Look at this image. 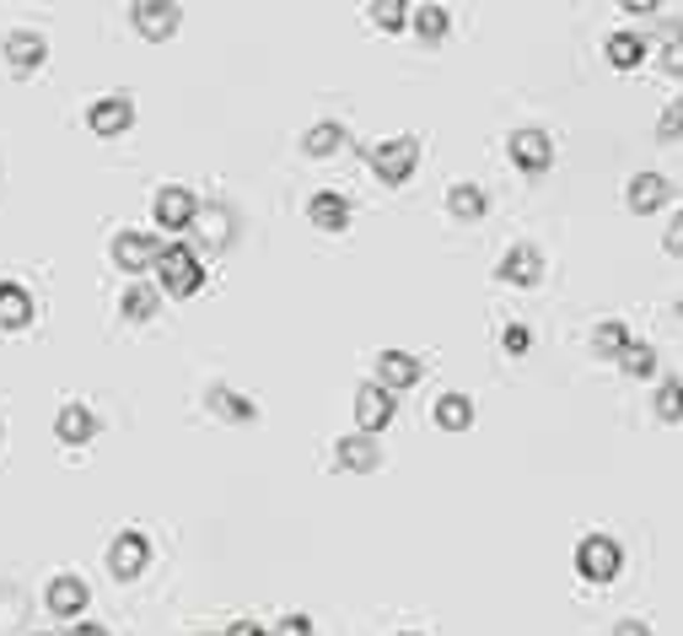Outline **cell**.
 <instances>
[{"instance_id": "obj_1", "label": "cell", "mask_w": 683, "mask_h": 636, "mask_svg": "<svg viewBox=\"0 0 683 636\" xmlns=\"http://www.w3.org/2000/svg\"><path fill=\"white\" fill-rule=\"evenodd\" d=\"M157 292L161 298H172V302H183V298H195L204 286V264H200V254L189 249V243H161V254H157Z\"/></svg>"}, {"instance_id": "obj_2", "label": "cell", "mask_w": 683, "mask_h": 636, "mask_svg": "<svg viewBox=\"0 0 683 636\" xmlns=\"http://www.w3.org/2000/svg\"><path fill=\"white\" fill-rule=\"evenodd\" d=\"M366 163H371V173H377L382 184H403V178L414 173V163H420V135H393V140L371 146Z\"/></svg>"}, {"instance_id": "obj_3", "label": "cell", "mask_w": 683, "mask_h": 636, "mask_svg": "<svg viewBox=\"0 0 683 636\" xmlns=\"http://www.w3.org/2000/svg\"><path fill=\"white\" fill-rule=\"evenodd\" d=\"M576 572H581L587 583H613V577L624 572V551H619V540H608V534H587V540L576 545Z\"/></svg>"}, {"instance_id": "obj_4", "label": "cell", "mask_w": 683, "mask_h": 636, "mask_svg": "<svg viewBox=\"0 0 683 636\" xmlns=\"http://www.w3.org/2000/svg\"><path fill=\"white\" fill-rule=\"evenodd\" d=\"M0 60H6L11 76H33V71H43V60H49V39H43L39 28H11L0 39Z\"/></svg>"}, {"instance_id": "obj_5", "label": "cell", "mask_w": 683, "mask_h": 636, "mask_svg": "<svg viewBox=\"0 0 683 636\" xmlns=\"http://www.w3.org/2000/svg\"><path fill=\"white\" fill-rule=\"evenodd\" d=\"M195 216H200V200H195L183 184H161L157 200H151V221H157V227H167V232H189Z\"/></svg>"}, {"instance_id": "obj_6", "label": "cell", "mask_w": 683, "mask_h": 636, "mask_svg": "<svg viewBox=\"0 0 683 636\" xmlns=\"http://www.w3.org/2000/svg\"><path fill=\"white\" fill-rule=\"evenodd\" d=\"M129 125H135V97H129V92H108V97H97V103L86 108V129L103 135V140L124 135Z\"/></svg>"}, {"instance_id": "obj_7", "label": "cell", "mask_w": 683, "mask_h": 636, "mask_svg": "<svg viewBox=\"0 0 683 636\" xmlns=\"http://www.w3.org/2000/svg\"><path fill=\"white\" fill-rule=\"evenodd\" d=\"M506 152H512V163H517L527 178H544V173L555 168V140H549L544 129H517V135L506 140Z\"/></svg>"}, {"instance_id": "obj_8", "label": "cell", "mask_w": 683, "mask_h": 636, "mask_svg": "<svg viewBox=\"0 0 683 636\" xmlns=\"http://www.w3.org/2000/svg\"><path fill=\"white\" fill-rule=\"evenodd\" d=\"M129 22H135V33H140V39L161 43V39H172V33H178L183 11H178L172 0H135V6H129Z\"/></svg>"}, {"instance_id": "obj_9", "label": "cell", "mask_w": 683, "mask_h": 636, "mask_svg": "<svg viewBox=\"0 0 683 636\" xmlns=\"http://www.w3.org/2000/svg\"><path fill=\"white\" fill-rule=\"evenodd\" d=\"M399 416V399L382 388V383L366 378L361 388H356V421H361L366 437H377V431H388V421Z\"/></svg>"}, {"instance_id": "obj_10", "label": "cell", "mask_w": 683, "mask_h": 636, "mask_svg": "<svg viewBox=\"0 0 683 636\" xmlns=\"http://www.w3.org/2000/svg\"><path fill=\"white\" fill-rule=\"evenodd\" d=\"M108 254H114V264H119L124 275L135 281L140 270H151L161 254V243L151 238V232H114V243H108Z\"/></svg>"}, {"instance_id": "obj_11", "label": "cell", "mask_w": 683, "mask_h": 636, "mask_svg": "<svg viewBox=\"0 0 683 636\" xmlns=\"http://www.w3.org/2000/svg\"><path fill=\"white\" fill-rule=\"evenodd\" d=\"M204 410H210L216 421H232V426H253V421H259V399L238 394L232 383H210V388H204Z\"/></svg>"}, {"instance_id": "obj_12", "label": "cell", "mask_w": 683, "mask_h": 636, "mask_svg": "<svg viewBox=\"0 0 683 636\" xmlns=\"http://www.w3.org/2000/svg\"><path fill=\"white\" fill-rule=\"evenodd\" d=\"M420 378H425V362H420V356H409V351H382V356L371 362V383H382L388 394L414 388Z\"/></svg>"}, {"instance_id": "obj_13", "label": "cell", "mask_w": 683, "mask_h": 636, "mask_svg": "<svg viewBox=\"0 0 683 636\" xmlns=\"http://www.w3.org/2000/svg\"><path fill=\"white\" fill-rule=\"evenodd\" d=\"M146 561H151V540H146L140 529H124L119 540L108 545V572H114L119 583L140 577V572H146Z\"/></svg>"}, {"instance_id": "obj_14", "label": "cell", "mask_w": 683, "mask_h": 636, "mask_svg": "<svg viewBox=\"0 0 683 636\" xmlns=\"http://www.w3.org/2000/svg\"><path fill=\"white\" fill-rule=\"evenodd\" d=\"M544 275V254L533 249V243H512L506 254H501V264H495V281L501 286H533Z\"/></svg>"}, {"instance_id": "obj_15", "label": "cell", "mask_w": 683, "mask_h": 636, "mask_svg": "<svg viewBox=\"0 0 683 636\" xmlns=\"http://www.w3.org/2000/svg\"><path fill=\"white\" fill-rule=\"evenodd\" d=\"M377 465H382V442H377V437L356 431V437H339V442H334V469H345V475H371Z\"/></svg>"}, {"instance_id": "obj_16", "label": "cell", "mask_w": 683, "mask_h": 636, "mask_svg": "<svg viewBox=\"0 0 683 636\" xmlns=\"http://www.w3.org/2000/svg\"><path fill=\"white\" fill-rule=\"evenodd\" d=\"M86 583H81L76 572H60L54 583H49V594H43V604H49V615H60V621H81L86 615Z\"/></svg>"}, {"instance_id": "obj_17", "label": "cell", "mask_w": 683, "mask_h": 636, "mask_svg": "<svg viewBox=\"0 0 683 636\" xmlns=\"http://www.w3.org/2000/svg\"><path fill=\"white\" fill-rule=\"evenodd\" d=\"M54 437H60L65 448H81V442L97 437V416L86 410V399H65V405H60V416H54Z\"/></svg>"}, {"instance_id": "obj_18", "label": "cell", "mask_w": 683, "mask_h": 636, "mask_svg": "<svg viewBox=\"0 0 683 636\" xmlns=\"http://www.w3.org/2000/svg\"><path fill=\"white\" fill-rule=\"evenodd\" d=\"M668 195H673V184H668L662 173H635L630 189H624V206H630L635 216H651V211L668 206Z\"/></svg>"}, {"instance_id": "obj_19", "label": "cell", "mask_w": 683, "mask_h": 636, "mask_svg": "<svg viewBox=\"0 0 683 636\" xmlns=\"http://www.w3.org/2000/svg\"><path fill=\"white\" fill-rule=\"evenodd\" d=\"M307 221H313L318 232H345V227H350V200L334 195V189H318V195L307 200Z\"/></svg>"}, {"instance_id": "obj_20", "label": "cell", "mask_w": 683, "mask_h": 636, "mask_svg": "<svg viewBox=\"0 0 683 636\" xmlns=\"http://www.w3.org/2000/svg\"><path fill=\"white\" fill-rule=\"evenodd\" d=\"M339 146H350V129L339 125V119H318V125L302 129V152L307 157H334Z\"/></svg>"}, {"instance_id": "obj_21", "label": "cell", "mask_w": 683, "mask_h": 636, "mask_svg": "<svg viewBox=\"0 0 683 636\" xmlns=\"http://www.w3.org/2000/svg\"><path fill=\"white\" fill-rule=\"evenodd\" d=\"M603 54L613 71H635V65H645V39L641 33H608Z\"/></svg>"}, {"instance_id": "obj_22", "label": "cell", "mask_w": 683, "mask_h": 636, "mask_svg": "<svg viewBox=\"0 0 683 636\" xmlns=\"http://www.w3.org/2000/svg\"><path fill=\"white\" fill-rule=\"evenodd\" d=\"M431 421L442 426V431H463V426H474V399H469V394H442V399L431 405Z\"/></svg>"}, {"instance_id": "obj_23", "label": "cell", "mask_w": 683, "mask_h": 636, "mask_svg": "<svg viewBox=\"0 0 683 636\" xmlns=\"http://www.w3.org/2000/svg\"><path fill=\"white\" fill-rule=\"evenodd\" d=\"M446 211L458 216V221H480L484 216V189L474 178H458L452 189H446Z\"/></svg>"}, {"instance_id": "obj_24", "label": "cell", "mask_w": 683, "mask_h": 636, "mask_svg": "<svg viewBox=\"0 0 683 636\" xmlns=\"http://www.w3.org/2000/svg\"><path fill=\"white\" fill-rule=\"evenodd\" d=\"M33 319V298L17 281H0V330H22Z\"/></svg>"}, {"instance_id": "obj_25", "label": "cell", "mask_w": 683, "mask_h": 636, "mask_svg": "<svg viewBox=\"0 0 683 636\" xmlns=\"http://www.w3.org/2000/svg\"><path fill=\"white\" fill-rule=\"evenodd\" d=\"M157 302H161L157 286H146V281H129V286H124V298H119V313L129 319V324H146V319L157 313Z\"/></svg>"}, {"instance_id": "obj_26", "label": "cell", "mask_w": 683, "mask_h": 636, "mask_svg": "<svg viewBox=\"0 0 683 636\" xmlns=\"http://www.w3.org/2000/svg\"><path fill=\"white\" fill-rule=\"evenodd\" d=\"M409 11H414V6H403V0H371V6H366V22H371L377 33H403V28H409Z\"/></svg>"}, {"instance_id": "obj_27", "label": "cell", "mask_w": 683, "mask_h": 636, "mask_svg": "<svg viewBox=\"0 0 683 636\" xmlns=\"http://www.w3.org/2000/svg\"><path fill=\"white\" fill-rule=\"evenodd\" d=\"M409 28L425 43H442L446 28H452V17H446V6H414V11H409Z\"/></svg>"}, {"instance_id": "obj_28", "label": "cell", "mask_w": 683, "mask_h": 636, "mask_svg": "<svg viewBox=\"0 0 683 636\" xmlns=\"http://www.w3.org/2000/svg\"><path fill=\"white\" fill-rule=\"evenodd\" d=\"M651 410H656V421L679 426L683 421V383L679 378H662V383H656V394H651Z\"/></svg>"}, {"instance_id": "obj_29", "label": "cell", "mask_w": 683, "mask_h": 636, "mask_svg": "<svg viewBox=\"0 0 683 636\" xmlns=\"http://www.w3.org/2000/svg\"><path fill=\"white\" fill-rule=\"evenodd\" d=\"M619 373H624V378H656V351L641 345V340H630L624 356H619Z\"/></svg>"}, {"instance_id": "obj_30", "label": "cell", "mask_w": 683, "mask_h": 636, "mask_svg": "<svg viewBox=\"0 0 683 636\" xmlns=\"http://www.w3.org/2000/svg\"><path fill=\"white\" fill-rule=\"evenodd\" d=\"M624 345H630V330H624L619 319H608V324H598V330H592V351H598V356H608V362H619V356H624Z\"/></svg>"}, {"instance_id": "obj_31", "label": "cell", "mask_w": 683, "mask_h": 636, "mask_svg": "<svg viewBox=\"0 0 683 636\" xmlns=\"http://www.w3.org/2000/svg\"><path fill=\"white\" fill-rule=\"evenodd\" d=\"M189 232H200V243H216V249H227V243H232V232H227V211L195 216V227H189Z\"/></svg>"}, {"instance_id": "obj_32", "label": "cell", "mask_w": 683, "mask_h": 636, "mask_svg": "<svg viewBox=\"0 0 683 636\" xmlns=\"http://www.w3.org/2000/svg\"><path fill=\"white\" fill-rule=\"evenodd\" d=\"M679 135H683V97L679 103H668L662 119H656V140H679Z\"/></svg>"}, {"instance_id": "obj_33", "label": "cell", "mask_w": 683, "mask_h": 636, "mask_svg": "<svg viewBox=\"0 0 683 636\" xmlns=\"http://www.w3.org/2000/svg\"><path fill=\"white\" fill-rule=\"evenodd\" d=\"M527 345H533L527 324H506V330H501V351H506V356H527Z\"/></svg>"}, {"instance_id": "obj_34", "label": "cell", "mask_w": 683, "mask_h": 636, "mask_svg": "<svg viewBox=\"0 0 683 636\" xmlns=\"http://www.w3.org/2000/svg\"><path fill=\"white\" fill-rule=\"evenodd\" d=\"M668 76H683V39H673V43H662V60H656Z\"/></svg>"}, {"instance_id": "obj_35", "label": "cell", "mask_w": 683, "mask_h": 636, "mask_svg": "<svg viewBox=\"0 0 683 636\" xmlns=\"http://www.w3.org/2000/svg\"><path fill=\"white\" fill-rule=\"evenodd\" d=\"M270 636H313V621L307 615H281V626Z\"/></svg>"}, {"instance_id": "obj_36", "label": "cell", "mask_w": 683, "mask_h": 636, "mask_svg": "<svg viewBox=\"0 0 683 636\" xmlns=\"http://www.w3.org/2000/svg\"><path fill=\"white\" fill-rule=\"evenodd\" d=\"M662 249H668V254H683V211L668 221V232H662Z\"/></svg>"}, {"instance_id": "obj_37", "label": "cell", "mask_w": 683, "mask_h": 636, "mask_svg": "<svg viewBox=\"0 0 683 636\" xmlns=\"http://www.w3.org/2000/svg\"><path fill=\"white\" fill-rule=\"evenodd\" d=\"M613 636H651V626H645V621H635V615H624V621L613 626Z\"/></svg>"}, {"instance_id": "obj_38", "label": "cell", "mask_w": 683, "mask_h": 636, "mask_svg": "<svg viewBox=\"0 0 683 636\" xmlns=\"http://www.w3.org/2000/svg\"><path fill=\"white\" fill-rule=\"evenodd\" d=\"M227 636H270V632H264L259 621H248V615H242V621H232V626H227Z\"/></svg>"}, {"instance_id": "obj_39", "label": "cell", "mask_w": 683, "mask_h": 636, "mask_svg": "<svg viewBox=\"0 0 683 636\" xmlns=\"http://www.w3.org/2000/svg\"><path fill=\"white\" fill-rule=\"evenodd\" d=\"M656 33H662V43L683 39V17H662V22H656Z\"/></svg>"}, {"instance_id": "obj_40", "label": "cell", "mask_w": 683, "mask_h": 636, "mask_svg": "<svg viewBox=\"0 0 683 636\" xmlns=\"http://www.w3.org/2000/svg\"><path fill=\"white\" fill-rule=\"evenodd\" d=\"M65 636H108V632H103L97 621H86V615H81V621H71V632H65Z\"/></svg>"}, {"instance_id": "obj_41", "label": "cell", "mask_w": 683, "mask_h": 636, "mask_svg": "<svg viewBox=\"0 0 683 636\" xmlns=\"http://www.w3.org/2000/svg\"><path fill=\"white\" fill-rule=\"evenodd\" d=\"M673 313H679V319H683V302H679V307H673Z\"/></svg>"}, {"instance_id": "obj_42", "label": "cell", "mask_w": 683, "mask_h": 636, "mask_svg": "<svg viewBox=\"0 0 683 636\" xmlns=\"http://www.w3.org/2000/svg\"><path fill=\"white\" fill-rule=\"evenodd\" d=\"M399 636H420V632H399Z\"/></svg>"}, {"instance_id": "obj_43", "label": "cell", "mask_w": 683, "mask_h": 636, "mask_svg": "<svg viewBox=\"0 0 683 636\" xmlns=\"http://www.w3.org/2000/svg\"><path fill=\"white\" fill-rule=\"evenodd\" d=\"M39 636H49V632H39Z\"/></svg>"}]
</instances>
